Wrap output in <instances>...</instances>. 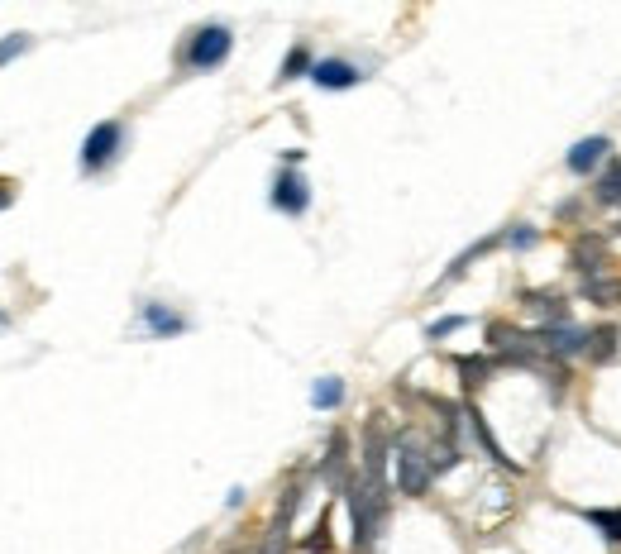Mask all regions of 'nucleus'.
Segmentation results:
<instances>
[{"instance_id":"nucleus-12","label":"nucleus","mask_w":621,"mask_h":554,"mask_svg":"<svg viewBox=\"0 0 621 554\" xmlns=\"http://www.w3.org/2000/svg\"><path fill=\"white\" fill-rule=\"evenodd\" d=\"M526 301H531V306H536L550 325H569V306H564L559 292H526Z\"/></svg>"},{"instance_id":"nucleus-13","label":"nucleus","mask_w":621,"mask_h":554,"mask_svg":"<svg viewBox=\"0 0 621 554\" xmlns=\"http://www.w3.org/2000/svg\"><path fill=\"white\" fill-rule=\"evenodd\" d=\"M344 435L340 430H335V435H330V449H325V478H330V483H344V459H349V454H344Z\"/></svg>"},{"instance_id":"nucleus-7","label":"nucleus","mask_w":621,"mask_h":554,"mask_svg":"<svg viewBox=\"0 0 621 554\" xmlns=\"http://www.w3.org/2000/svg\"><path fill=\"white\" fill-rule=\"evenodd\" d=\"M273 206L287 215H301L311 206V192H306V182H301L297 172H282L278 182H273Z\"/></svg>"},{"instance_id":"nucleus-22","label":"nucleus","mask_w":621,"mask_h":554,"mask_svg":"<svg viewBox=\"0 0 621 554\" xmlns=\"http://www.w3.org/2000/svg\"><path fill=\"white\" fill-rule=\"evenodd\" d=\"M24 48H29V39H24V34H10V39H0V67L10 63L15 53H24Z\"/></svg>"},{"instance_id":"nucleus-8","label":"nucleus","mask_w":621,"mask_h":554,"mask_svg":"<svg viewBox=\"0 0 621 554\" xmlns=\"http://www.w3.org/2000/svg\"><path fill=\"white\" fill-rule=\"evenodd\" d=\"M583 301H593V306H621V277L602 273V277H583Z\"/></svg>"},{"instance_id":"nucleus-11","label":"nucleus","mask_w":621,"mask_h":554,"mask_svg":"<svg viewBox=\"0 0 621 554\" xmlns=\"http://www.w3.org/2000/svg\"><path fill=\"white\" fill-rule=\"evenodd\" d=\"M607 153H612V144H607V139H579V144L569 149V168H574V172H593L602 158H607Z\"/></svg>"},{"instance_id":"nucleus-14","label":"nucleus","mask_w":621,"mask_h":554,"mask_svg":"<svg viewBox=\"0 0 621 554\" xmlns=\"http://www.w3.org/2000/svg\"><path fill=\"white\" fill-rule=\"evenodd\" d=\"M598 206H621V163H612V168H607V177H602L598 182Z\"/></svg>"},{"instance_id":"nucleus-26","label":"nucleus","mask_w":621,"mask_h":554,"mask_svg":"<svg viewBox=\"0 0 621 554\" xmlns=\"http://www.w3.org/2000/svg\"><path fill=\"white\" fill-rule=\"evenodd\" d=\"M617 235H621V225H617Z\"/></svg>"},{"instance_id":"nucleus-4","label":"nucleus","mask_w":621,"mask_h":554,"mask_svg":"<svg viewBox=\"0 0 621 554\" xmlns=\"http://www.w3.org/2000/svg\"><path fill=\"white\" fill-rule=\"evenodd\" d=\"M301 507V488L292 483V488L282 492L278 512H273V521H268V535H263V554H282L287 550V531H292V516H297Z\"/></svg>"},{"instance_id":"nucleus-3","label":"nucleus","mask_w":621,"mask_h":554,"mask_svg":"<svg viewBox=\"0 0 621 554\" xmlns=\"http://www.w3.org/2000/svg\"><path fill=\"white\" fill-rule=\"evenodd\" d=\"M120 139H125V129L115 125V120L96 125L91 134H86V144H82V168H86V172L106 168L110 158H115V149H120Z\"/></svg>"},{"instance_id":"nucleus-17","label":"nucleus","mask_w":621,"mask_h":554,"mask_svg":"<svg viewBox=\"0 0 621 554\" xmlns=\"http://www.w3.org/2000/svg\"><path fill=\"white\" fill-rule=\"evenodd\" d=\"M144 316H149V325L158 330V335H177V330H182V316H168L163 306H149Z\"/></svg>"},{"instance_id":"nucleus-23","label":"nucleus","mask_w":621,"mask_h":554,"mask_svg":"<svg viewBox=\"0 0 621 554\" xmlns=\"http://www.w3.org/2000/svg\"><path fill=\"white\" fill-rule=\"evenodd\" d=\"M459 325H464V320H459V316H450V320H435V325H430V340H445V335H454Z\"/></svg>"},{"instance_id":"nucleus-19","label":"nucleus","mask_w":621,"mask_h":554,"mask_svg":"<svg viewBox=\"0 0 621 554\" xmlns=\"http://www.w3.org/2000/svg\"><path fill=\"white\" fill-rule=\"evenodd\" d=\"M301 550H306V554H325V550H330V512L316 521V531H311V540H306Z\"/></svg>"},{"instance_id":"nucleus-24","label":"nucleus","mask_w":621,"mask_h":554,"mask_svg":"<svg viewBox=\"0 0 621 554\" xmlns=\"http://www.w3.org/2000/svg\"><path fill=\"white\" fill-rule=\"evenodd\" d=\"M10 196H15V187H10V182H0V206H5Z\"/></svg>"},{"instance_id":"nucleus-20","label":"nucleus","mask_w":621,"mask_h":554,"mask_svg":"<svg viewBox=\"0 0 621 554\" xmlns=\"http://www.w3.org/2000/svg\"><path fill=\"white\" fill-rule=\"evenodd\" d=\"M588 521H593L607 540H621V512H588Z\"/></svg>"},{"instance_id":"nucleus-6","label":"nucleus","mask_w":621,"mask_h":554,"mask_svg":"<svg viewBox=\"0 0 621 554\" xmlns=\"http://www.w3.org/2000/svg\"><path fill=\"white\" fill-rule=\"evenodd\" d=\"M383 469H387V435H383V426L373 421L364 435V483L368 488H383Z\"/></svg>"},{"instance_id":"nucleus-5","label":"nucleus","mask_w":621,"mask_h":554,"mask_svg":"<svg viewBox=\"0 0 621 554\" xmlns=\"http://www.w3.org/2000/svg\"><path fill=\"white\" fill-rule=\"evenodd\" d=\"M569 263H574L583 277H602L607 268H612V254H607V244H602L598 235H583V239H574V249H569Z\"/></svg>"},{"instance_id":"nucleus-21","label":"nucleus","mask_w":621,"mask_h":554,"mask_svg":"<svg viewBox=\"0 0 621 554\" xmlns=\"http://www.w3.org/2000/svg\"><path fill=\"white\" fill-rule=\"evenodd\" d=\"M454 464H459V454H454V445H435V449H430V469H435V473L454 469Z\"/></svg>"},{"instance_id":"nucleus-1","label":"nucleus","mask_w":621,"mask_h":554,"mask_svg":"<svg viewBox=\"0 0 621 554\" xmlns=\"http://www.w3.org/2000/svg\"><path fill=\"white\" fill-rule=\"evenodd\" d=\"M392 459H397V488L407 492V497H421L430 488V449H421L416 435H402V445L392 449Z\"/></svg>"},{"instance_id":"nucleus-2","label":"nucleus","mask_w":621,"mask_h":554,"mask_svg":"<svg viewBox=\"0 0 621 554\" xmlns=\"http://www.w3.org/2000/svg\"><path fill=\"white\" fill-rule=\"evenodd\" d=\"M230 29L225 24H206V29H196L192 43H187V63L192 67H220L230 58Z\"/></svg>"},{"instance_id":"nucleus-16","label":"nucleus","mask_w":621,"mask_h":554,"mask_svg":"<svg viewBox=\"0 0 621 554\" xmlns=\"http://www.w3.org/2000/svg\"><path fill=\"white\" fill-rule=\"evenodd\" d=\"M340 397H344L340 378H325V383H316V392H311V402L316 406H340Z\"/></svg>"},{"instance_id":"nucleus-15","label":"nucleus","mask_w":621,"mask_h":554,"mask_svg":"<svg viewBox=\"0 0 621 554\" xmlns=\"http://www.w3.org/2000/svg\"><path fill=\"white\" fill-rule=\"evenodd\" d=\"M311 67V53H306V43H297L292 53H287V63H282V82H292V77H301Z\"/></svg>"},{"instance_id":"nucleus-18","label":"nucleus","mask_w":621,"mask_h":554,"mask_svg":"<svg viewBox=\"0 0 621 554\" xmlns=\"http://www.w3.org/2000/svg\"><path fill=\"white\" fill-rule=\"evenodd\" d=\"M459 373H464V387H469V392L488 383V363L483 359H459Z\"/></svg>"},{"instance_id":"nucleus-10","label":"nucleus","mask_w":621,"mask_h":554,"mask_svg":"<svg viewBox=\"0 0 621 554\" xmlns=\"http://www.w3.org/2000/svg\"><path fill=\"white\" fill-rule=\"evenodd\" d=\"M311 77L321 86H330V91H344V86H354L359 82V67H349V63H340V58H325V63H316L311 67Z\"/></svg>"},{"instance_id":"nucleus-9","label":"nucleus","mask_w":621,"mask_h":554,"mask_svg":"<svg viewBox=\"0 0 621 554\" xmlns=\"http://www.w3.org/2000/svg\"><path fill=\"white\" fill-rule=\"evenodd\" d=\"M617 354H621V330L617 325H598V330H588V359L612 363Z\"/></svg>"},{"instance_id":"nucleus-25","label":"nucleus","mask_w":621,"mask_h":554,"mask_svg":"<svg viewBox=\"0 0 621 554\" xmlns=\"http://www.w3.org/2000/svg\"><path fill=\"white\" fill-rule=\"evenodd\" d=\"M225 554H239V550H225Z\"/></svg>"}]
</instances>
